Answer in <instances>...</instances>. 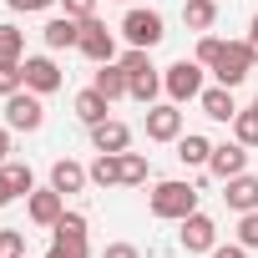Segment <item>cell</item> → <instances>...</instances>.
I'll list each match as a JSON object with an SVG mask.
<instances>
[{
  "label": "cell",
  "mask_w": 258,
  "mask_h": 258,
  "mask_svg": "<svg viewBox=\"0 0 258 258\" xmlns=\"http://www.w3.org/2000/svg\"><path fill=\"white\" fill-rule=\"evenodd\" d=\"M101 258H142V248H137V243H106Z\"/></svg>",
  "instance_id": "cell-35"
},
{
  "label": "cell",
  "mask_w": 258,
  "mask_h": 258,
  "mask_svg": "<svg viewBox=\"0 0 258 258\" xmlns=\"http://www.w3.org/2000/svg\"><path fill=\"white\" fill-rule=\"evenodd\" d=\"M162 91H167V101H177V106H182V101H198V96H203V66L187 61V56L172 61V66L162 71Z\"/></svg>",
  "instance_id": "cell-5"
},
{
  "label": "cell",
  "mask_w": 258,
  "mask_h": 258,
  "mask_svg": "<svg viewBox=\"0 0 258 258\" xmlns=\"http://www.w3.org/2000/svg\"><path fill=\"white\" fill-rule=\"evenodd\" d=\"M6 6H11V11H21V16H31V11H51L56 0H6Z\"/></svg>",
  "instance_id": "cell-36"
},
{
  "label": "cell",
  "mask_w": 258,
  "mask_h": 258,
  "mask_svg": "<svg viewBox=\"0 0 258 258\" xmlns=\"http://www.w3.org/2000/svg\"><path fill=\"white\" fill-rule=\"evenodd\" d=\"M198 106H203V116H208V121H233V116H238V101H233V86H203Z\"/></svg>",
  "instance_id": "cell-14"
},
{
  "label": "cell",
  "mask_w": 258,
  "mask_h": 258,
  "mask_svg": "<svg viewBox=\"0 0 258 258\" xmlns=\"http://www.w3.org/2000/svg\"><path fill=\"white\" fill-rule=\"evenodd\" d=\"M0 258H26V233L21 228H0Z\"/></svg>",
  "instance_id": "cell-30"
},
{
  "label": "cell",
  "mask_w": 258,
  "mask_h": 258,
  "mask_svg": "<svg viewBox=\"0 0 258 258\" xmlns=\"http://www.w3.org/2000/svg\"><path fill=\"white\" fill-rule=\"evenodd\" d=\"M86 182H91V172H86L81 162H71V157H56V162H51V187H56L61 198H66V192H81Z\"/></svg>",
  "instance_id": "cell-16"
},
{
  "label": "cell",
  "mask_w": 258,
  "mask_h": 258,
  "mask_svg": "<svg viewBox=\"0 0 258 258\" xmlns=\"http://www.w3.org/2000/svg\"><path fill=\"white\" fill-rule=\"evenodd\" d=\"M56 6H61L66 16H76V21H86V16H96V0H56Z\"/></svg>",
  "instance_id": "cell-34"
},
{
  "label": "cell",
  "mask_w": 258,
  "mask_h": 258,
  "mask_svg": "<svg viewBox=\"0 0 258 258\" xmlns=\"http://www.w3.org/2000/svg\"><path fill=\"white\" fill-rule=\"evenodd\" d=\"M177 137H182L177 101H152L147 106V142H177Z\"/></svg>",
  "instance_id": "cell-7"
},
{
  "label": "cell",
  "mask_w": 258,
  "mask_h": 258,
  "mask_svg": "<svg viewBox=\"0 0 258 258\" xmlns=\"http://www.w3.org/2000/svg\"><path fill=\"white\" fill-rule=\"evenodd\" d=\"M126 6H137V0H126Z\"/></svg>",
  "instance_id": "cell-41"
},
{
  "label": "cell",
  "mask_w": 258,
  "mask_h": 258,
  "mask_svg": "<svg viewBox=\"0 0 258 258\" xmlns=\"http://www.w3.org/2000/svg\"><path fill=\"white\" fill-rule=\"evenodd\" d=\"M76 51H81L86 61H96V66H101V61H111V56H116V36H111L96 16H86V21H81V41H76Z\"/></svg>",
  "instance_id": "cell-6"
},
{
  "label": "cell",
  "mask_w": 258,
  "mask_h": 258,
  "mask_svg": "<svg viewBox=\"0 0 258 258\" xmlns=\"http://www.w3.org/2000/svg\"><path fill=\"white\" fill-rule=\"evenodd\" d=\"M208 172L218 177V182H228V177H238V172H248V147L233 137V142H218L213 147V157H208Z\"/></svg>",
  "instance_id": "cell-9"
},
{
  "label": "cell",
  "mask_w": 258,
  "mask_h": 258,
  "mask_svg": "<svg viewBox=\"0 0 258 258\" xmlns=\"http://www.w3.org/2000/svg\"><path fill=\"white\" fill-rule=\"evenodd\" d=\"M177 243H182L187 253H213V248H218V223H213L208 213H187Z\"/></svg>",
  "instance_id": "cell-8"
},
{
  "label": "cell",
  "mask_w": 258,
  "mask_h": 258,
  "mask_svg": "<svg viewBox=\"0 0 258 258\" xmlns=\"http://www.w3.org/2000/svg\"><path fill=\"white\" fill-rule=\"evenodd\" d=\"M6 203H16V187H11V177H6V167H0V208Z\"/></svg>",
  "instance_id": "cell-38"
},
{
  "label": "cell",
  "mask_w": 258,
  "mask_h": 258,
  "mask_svg": "<svg viewBox=\"0 0 258 258\" xmlns=\"http://www.w3.org/2000/svg\"><path fill=\"white\" fill-rule=\"evenodd\" d=\"M223 203H228L233 213H253V208H258V177H253V172L228 177V182H223Z\"/></svg>",
  "instance_id": "cell-13"
},
{
  "label": "cell",
  "mask_w": 258,
  "mask_h": 258,
  "mask_svg": "<svg viewBox=\"0 0 258 258\" xmlns=\"http://www.w3.org/2000/svg\"><path fill=\"white\" fill-rule=\"evenodd\" d=\"M213 258H248V248H243V243H218Z\"/></svg>",
  "instance_id": "cell-37"
},
{
  "label": "cell",
  "mask_w": 258,
  "mask_h": 258,
  "mask_svg": "<svg viewBox=\"0 0 258 258\" xmlns=\"http://www.w3.org/2000/svg\"><path fill=\"white\" fill-rule=\"evenodd\" d=\"M228 126H233V137H238L243 147H258V106H248V111H238V116H233Z\"/></svg>",
  "instance_id": "cell-25"
},
{
  "label": "cell",
  "mask_w": 258,
  "mask_h": 258,
  "mask_svg": "<svg viewBox=\"0 0 258 258\" xmlns=\"http://www.w3.org/2000/svg\"><path fill=\"white\" fill-rule=\"evenodd\" d=\"M11 162V126H0V167Z\"/></svg>",
  "instance_id": "cell-39"
},
{
  "label": "cell",
  "mask_w": 258,
  "mask_h": 258,
  "mask_svg": "<svg viewBox=\"0 0 258 258\" xmlns=\"http://www.w3.org/2000/svg\"><path fill=\"white\" fill-rule=\"evenodd\" d=\"M208 157H213V142L203 132H182L177 137V162L182 167H208Z\"/></svg>",
  "instance_id": "cell-19"
},
{
  "label": "cell",
  "mask_w": 258,
  "mask_h": 258,
  "mask_svg": "<svg viewBox=\"0 0 258 258\" xmlns=\"http://www.w3.org/2000/svg\"><path fill=\"white\" fill-rule=\"evenodd\" d=\"M76 121H86V126H96V121H106V111H111V101L96 91V86H86V91H76Z\"/></svg>",
  "instance_id": "cell-18"
},
{
  "label": "cell",
  "mask_w": 258,
  "mask_h": 258,
  "mask_svg": "<svg viewBox=\"0 0 258 258\" xmlns=\"http://www.w3.org/2000/svg\"><path fill=\"white\" fill-rule=\"evenodd\" d=\"M41 41H46L51 51H71V46L81 41V21H76V16H56V21H46Z\"/></svg>",
  "instance_id": "cell-17"
},
{
  "label": "cell",
  "mask_w": 258,
  "mask_h": 258,
  "mask_svg": "<svg viewBox=\"0 0 258 258\" xmlns=\"http://www.w3.org/2000/svg\"><path fill=\"white\" fill-rule=\"evenodd\" d=\"M182 26L187 31H213L218 26V0H182Z\"/></svg>",
  "instance_id": "cell-20"
},
{
  "label": "cell",
  "mask_w": 258,
  "mask_h": 258,
  "mask_svg": "<svg viewBox=\"0 0 258 258\" xmlns=\"http://www.w3.org/2000/svg\"><path fill=\"white\" fill-rule=\"evenodd\" d=\"M91 86H96L106 101H121V96H126V86H132V76L121 71V61H101V66H96V76H91Z\"/></svg>",
  "instance_id": "cell-15"
},
{
  "label": "cell",
  "mask_w": 258,
  "mask_h": 258,
  "mask_svg": "<svg viewBox=\"0 0 258 258\" xmlns=\"http://www.w3.org/2000/svg\"><path fill=\"white\" fill-rule=\"evenodd\" d=\"M121 36H126V46H137V51H152V46H162V16L157 11H147V6H132L121 16Z\"/></svg>",
  "instance_id": "cell-3"
},
{
  "label": "cell",
  "mask_w": 258,
  "mask_h": 258,
  "mask_svg": "<svg viewBox=\"0 0 258 258\" xmlns=\"http://www.w3.org/2000/svg\"><path fill=\"white\" fill-rule=\"evenodd\" d=\"M152 177V162L142 152H121V187H142Z\"/></svg>",
  "instance_id": "cell-22"
},
{
  "label": "cell",
  "mask_w": 258,
  "mask_h": 258,
  "mask_svg": "<svg viewBox=\"0 0 258 258\" xmlns=\"http://www.w3.org/2000/svg\"><path fill=\"white\" fill-rule=\"evenodd\" d=\"M96 187H116L121 182V152H96V162L86 167Z\"/></svg>",
  "instance_id": "cell-21"
},
{
  "label": "cell",
  "mask_w": 258,
  "mask_h": 258,
  "mask_svg": "<svg viewBox=\"0 0 258 258\" xmlns=\"http://www.w3.org/2000/svg\"><path fill=\"white\" fill-rule=\"evenodd\" d=\"M238 243H243V248H258V208L238 218Z\"/></svg>",
  "instance_id": "cell-33"
},
{
  "label": "cell",
  "mask_w": 258,
  "mask_h": 258,
  "mask_svg": "<svg viewBox=\"0 0 258 258\" xmlns=\"http://www.w3.org/2000/svg\"><path fill=\"white\" fill-rule=\"evenodd\" d=\"M253 106H258V96H253Z\"/></svg>",
  "instance_id": "cell-42"
},
{
  "label": "cell",
  "mask_w": 258,
  "mask_h": 258,
  "mask_svg": "<svg viewBox=\"0 0 258 258\" xmlns=\"http://www.w3.org/2000/svg\"><path fill=\"white\" fill-rule=\"evenodd\" d=\"M26 213H31L36 228H56V218L66 213V198H61L56 187H36V192L26 198Z\"/></svg>",
  "instance_id": "cell-11"
},
{
  "label": "cell",
  "mask_w": 258,
  "mask_h": 258,
  "mask_svg": "<svg viewBox=\"0 0 258 258\" xmlns=\"http://www.w3.org/2000/svg\"><path fill=\"white\" fill-rule=\"evenodd\" d=\"M21 66H26V86H31L36 96H51V91H61V66H56L51 56H26Z\"/></svg>",
  "instance_id": "cell-10"
},
{
  "label": "cell",
  "mask_w": 258,
  "mask_h": 258,
  "mask_svg": "<svg viewBox=\"0 0 258 258\" xmlns=\"http://www.w3.org/2000/svg\"><path fill=\"white\" fill-rule=\"evenodd\" d=\"M51 238H86V213H61Z\"/></svg>",
  "instance_id": "cell-28"
},
{
  "label": "cell",
  "mask_w": 258,
  "mask_h": 258,
  "mask_svg": "<svg viewBox=\"0 0 258 258\" xmlns=\"http://www.w3.org/2000/svg\"><path fill=\"white\" fill-rule=\"evenodd\" d=\"M121 71H126V76H142V71H157V66H152V56H147V51H137V46H132V51L121 56Z\"/></svg>",
  "instance_id": "cell-31"
},
{
  "label": "cell",
  "mask_w": 258,
  "mask_h": 258,
  "mask_svg": "<svg viewBox=\"0 0 258 258\" xmlns=\"http://www.w3.org/2000/svg\"><path fill=\"white\" fill-rule=\"evenodd\" d=\"M46 258H91V248H86V238H51Z\"/></svg>",
  "instance_id": "cell-27"
},
{
  "label": "cell",
  "mask_w": 258,
  "mask_h": 258,
  "mask_svg": "<svg viewBox=\"0 0 258 258\" xmlns=\"http://www.w3.org/2000/svg\"><path fill=\"white\" fill-rule=\"evenodd\" d=\"M253 66H258V61H253V46H248V41H223V51H218V61H213L208 71L218 76V86H243Z\"/></svg>",
  "instance_id": "cell-2"
},
{
  "label": "cell",
  "mask_w": 258,
  "mask_h": 258,
  "mask_svg": "<svg viewBox=\"0 0 258 258\" xmlns=\"http://www.w3.org/2000/svg\"><path fill=\"white\" fill-rule=\"evenodd\" d=\"M147 208H152V218H172V223H182L187 213H198V187L182 182V177H167V182L152 187Z\"/></svg>",
  "instance_id": "cell-1"
},
{
  "label": "cell",
  "mask_w": 258,
  "mask_h": 258,
  "mask_svg": "<svg viewBox=\"0 0 258 258\" xmlns=\"http://www.w3.org/2000/svg\"><path fill=\"white\" fill-rule=\"evenodd\" d=\"M26 86V66L21 61H0V96H11Z\"/></svg>",
  "instance_id": "cell-29"
},
{
  "label": "cell",
  "mask_w": 258,
  "mask_h": 258,
  "mask_svg": "<svg viewBox=\"0 0 258 258\" xmlns=\"http://www.w3.org/2000/svg\"><path fill=\"white\" fill-rule=\"evenodd\" d=\"M157 91H162V71H142V76H132V86H126V96L142 101V106H152Z\"/></svg>",
  "instance_id": "cell-23"
},
{
  "label": "cell",
  "mask_w": 258,
  "mask_h": 258,
  "mask_svg": "<svg viewBox=\"0 0 258 258\" xmlns=\"http://www.w3.org/2000/svg\"><path fill=\"white\" fill-rule=\"evenodd\" d=\"M91 147H96V152H126V147H132V126L116 121V116L96 121V126H91Z\"/></svg>",
  "instance_id": "cell-12"
},
{
  "label": "cell",
  "mask_w": 258,
  "mask_h": 258,
  "mask_svg": "<svg viewBox=\"0 0 258 258\" xmlns=\"http://www.w3.org/2000/svg\"><path fill=\"white\" fill-rule=\"evenodd\" d=\"M248 46H253V61H258V16L248 21Z\"/></svg>",
  "instance_id": "cell-40"
},
{
  "label": "cell",
  "mask_w": 258,
  "mask_h": 258,
  "mask_svg": "<svg viewBox=\"0 0 258 258\" xmlns=\"http://www.w3.org/2000/svg\"><path fill=\"white\" fill-rule=\"evenodd\" d=\"M0 61H26V31L21 26H0Z\"/></svg>",
  "instance_id": "cell-24"
},
{
  "label": "cell",
  "mask_w": 258,
  "mask_h": 258,
  "mask_svg": "<svg viewBox=\"0 0 258 258\" xmlns=\"http://www.w3.org/2000/svg\"><path fill=\"white\" fill-rule=\"evenodd\" d=\"M218 51H223V36H208V31H203V41H198V56H192V61H198V66H213V61H218Z\"/></svg>",
  "instance_id": "cell-32"
},
{
  "label": "cell",
  "mask_w": 258,
  "mask_h": 258,
  "mask_svg": "<svg viewBox=\"0 0 258 258\" xmlns=\"http://www.w3.org/2000/svg\"><path fill=\"white\" fill-rule=\"evenodd\" d=\"M6 177H11L16 198H31V192H36V172H31L26 162H6Z\"/></svg>",
  "instance_id": "cell-26"
},
{
  "label": "cell",
  "mask_w": 258,
  "mask_h": 258,
  "mask_svg": "<svg viewBox=\"0 0 258 258\" xmlns=\"http://www.w3.org/2000/svg\"><path fill=\"white\" fill-rule=\"evenodd\" d=\"M6 126H11V132H41V126H46V106H41V96L31 86H21V91L6 96Z\"/></svg>",
  "instance_id": "cell-4"
}]
</instances>
